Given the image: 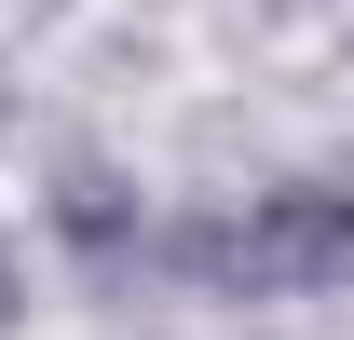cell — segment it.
<instances>
[{
  "label": "cell",
  "mask_w": 354,
  "mask_h": 340,
  "mask_svg": "<svg viewBox=\"0 0 354 340\" xmlns=\"http://www.w3.org/2000/svg\"><path fill=\"white\" fill-rule=\"evenodd\" d=\"M136 272H177L191 299H313V286L354 272V191L341 177H286V191H245L218 218L136 232Z\"/></svg>",
  "instance_id": "obj_1"
}]
</instances>
